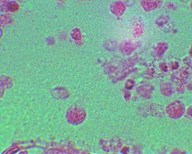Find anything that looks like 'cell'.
<instances>
[{"label": "cell", "mask_w": 192, "mask_h": 154, "mask_svg": "<svg viewBox=\"0 0 192 154\" xmlns=\"http://www.w3.org/2000/svg\"><path fill=\"white\" fill-rule=\"evenodd\" d=\"M165 109L168 116L173 119L180 117L185 111L184 105L178 101H175L170 103L166 106Z\"/></svg>", "instance_id": "6da1fadb"}, {"label": "cell", "mask_w": 192, "mask_h": 154, "mask_svg": "<svg viewBox=\"0 0 192 154\" xmlns=\"http://www.w3.org/2000/svg\"><path fill=\"white\" fill-rule=\"evenodd\" d=\"M164 110L160 105L155 103L152 106L151 114L156 117H161L164 116Z\"/></svg>", "instance_id": "7a4b0ae2"}, {"label": "cell", "mask_w": 192, "mask_h": 154, "mask_svg": "<svg viewBox=\"0 0 192 154\" xmlns=\"http://www.w3.org/2000/svg\"><path fill=\"white\" fill-rule=\"evenodd\" d=\"M161 91L163 94L165 95H169L172 92V88L170 85L168 84H164L161 87Z\"/></svg>", "instance_id": "3957f363"}, {"label": "cell", "mask_w": 192, "mask_h": 154, "mask_svg": "<svg viewBox=\"0 0 192 154\" xmlns=\"http://www.w3.org/2000/svg\"><path fill=\"white\" fill-rule=\"evenodd\" d=\"M186 112L185 113V117L188 119H191V106L190 107H189L188 108L187 110H186Z\"/></svg>", "instance_id": "277c9868"}]
</instances>
